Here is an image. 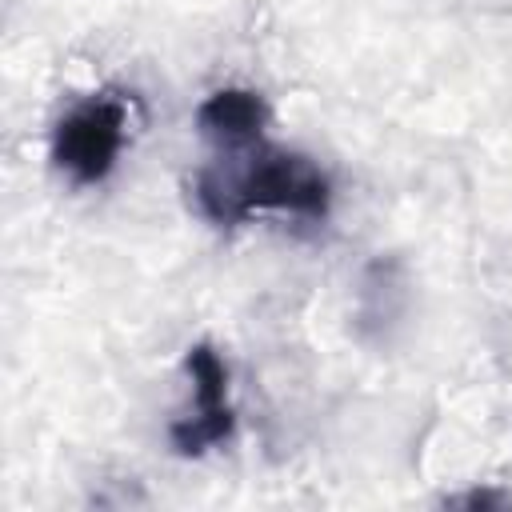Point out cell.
Segmentation results:
<instances>
[{
    "instance_id": "6da1fadb",
    "label": "cell",
    "mask_w": 512,
    "mask_h": 512,
    "mask_svg": "<svg viewBox=\"0 0 512 512\" xmlns=\"http://www.w3.org/2000/svg\"><path fill=\"white\" fill-rule=\"evenodd\" d=\"M196 200L204 208V216H212L216 224H236L244 220L252 208H280L292 216H308L320 220L328 212L332 188L328 176L296 152H260L236 180H220L212 172H204L196 180Z\"/></svg>"
},
{
    "instance_id": "7a4b0ae2",
    "label": "cell",
    "mask_w": 512,
    "mask_h": 512,
    "mask_svg": "<svg viewBox=\"0 0 512 512\" xmlns=\"http://www.w3.org/2000/svg\"><path fill=\"white\" fill-rule=\"evenodd\" d=\"M120 144H124V104L104 96L72 108L56 124L52 156L76 184H96L112 172Z\"/></svg>"
},
{
    "instance_id": "3957f363",
    "label": "cell",
    "mask_w": 512,
    "mask_h": 512,
    "mask_svg": "<svg viewBox=\"0 0 512 512\" xmlns=\"http://www.w3.org/2000/svg\"><path fill=\"white\" fill-rule=\"evenodd\" d=\"M188 376H192V388H196V412L176 420L168 428V436H172L176 452L196 456L212 444H224L232 436L236 416L228 408V368H224V360L212 344H196L188 352Z\"/></svg>"
},
{
    "instance_id": "277c9868",
    "label": "cell",
    "mask_w": 512,
    "mask_h": 512,
    "mask_svg": "<svg viewBox=\"0 0 512 512\" xmlns=\"http://www.w3.org/2000/svg\"><path fill=\"white\" fill-rule=\"evenodd\" d=\"M264 120H268V108H264L260 92H248V88H220L196 108V128L208 140L228 144V148L256 140Z\"/></svg>"
},
{
    "instance_id": "5b68a950",
    "label": "cell",
    "mask_w": 512,
    "mask_h": 512,
    "mask_svg": "<svg viewBox=\"0 0 512 512\" xmlns=\"http://www.w3.org/2000/svg\"><path fill=\"white\" fill-rule=\"evenodd\" d=\"M448 504H460V508H500V504H508V500L496 496V492H464V496H452Z\"/></svg>"
}]
</instances>
